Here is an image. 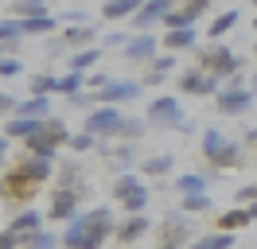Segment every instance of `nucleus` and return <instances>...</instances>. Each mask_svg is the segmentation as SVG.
Masks as SVG:
<instances>
[{"label": "nucleus", "mask_w": 257, "mask_h": 249, "mask_svg": "<svg viewBox=\"0 0 257 249\" xmlns=\"http://www.w3.org/2000/svg\"><path fill=\"white\" fill-rule=\"evenodd\" d=\"M82 129L94 133L97 140H101V137H121V129H125V113H121L117 105H97V109L86 113Z\"/></svg>", "instance_id": "6"}, {"label": "nucleus", "mask_w": 257, "mask_h": 249, "mask_svg": "<svg viewBox=\"0 0 257 249\" xmlns=\"http://www.w3.org/2000/svg\"><path fill=\"white\" fill-rule=\"evenodd\" d=\"M148 0H105V4H101V16H105V20H125V16L133 20Z\"/></svg>", "instance_id": "17"}, {"label": "nucleus", "mask_w": 257, "mask_h": 249, "mask_svg": "<svg viewBox=\"0 0 257 249\" xmlns=\"http://www.w3.org/2000/svg\"><path fill=\"white\" fill-rule=\"evenodd\" d=\"M24 35V28H20V20L12 16V20H0V43H12V39H20Z\"/></svg>", "instance_id": "36"}, {"label": "nucleus", "mask_w": 257, "mask_h": 249, "mask_svg": "<svg viewBox=\"0 0 257 249\" xmlns=\"http://www.w3.org/2000/svg\"><path fill=\"white\" fill-rule=\"evenodd\" d=\"M70 4H78V0H70Z\"/></svg>", "instance_id": "54"}, {"label": "nucleus", "mask_w": 257, "mask_h": 249, "mask_svg": "<svg viewBox=\"0 0 257 249\" xmlns=\"http://www.w3.org/2000/svg\"><path fill=\"white\" fill-rule=\"evenodd\" d=\"M94 35H97V28H90V24H82V28H66V47H78V51H86V47L94 43Z\"/></svg>", "instance_id": "24"}, {"label": "nucleus", "mask_w": 257, "mask_h": 249, "mask_svg": "<svg viewBox=\"0 0 257 249\" xmlns=\"http://www.w3.org/2000/svg\"><path fill=\"white\" fill-rule=\"evenodd\" d=\"M109 82H113V78H105V74H90V78H86V86H101V90H105Z\"/></svg>", "instance_id": "46"}, {"label": "nucleus", "mask_w": 257, "mask_h": 249, "mask_svg": "<svg viewBox=\"0 0 257 249\" xmlns=\"http://www.w3.org/2000/svg\"><path fill=\"white\" fill-rule=\"evenodd\" d=\"M121 206H125V214H141V210L148 206V187H141L137 195H128V199L121 202Z\"/></svg>", "instance_id": "35"}, {"label": "nucleus", "mask_w": 257, "mask_h": 249, "mask_svg": "<svg viewBox=\"0 0 257 249\" xmlns=\"http://www.w3.org/2000/svg\"><path fill=\"white\" fill-rule=\"evenodd\" d=\"M24 245H28V249H55V245H63V237L39 230V233H32V237H24Z\"/></svg>", "instance_id": "33"}, {"label": "nucleus", "mask_w": 257, "mask_h": 249, "mask_svg": "<svg viewBox=\"0 0 257 249\" xmlns=\"http://www.w3.org/2000/svg\"><path fill=\"white\" fill-rule=\"evenodd\" d=\"M109 230H117L109 206H97V210H86V214H78L70 226H66L63 245L66 249H101L105 237H109Z\"/></svg>", "instance_id": "1"}, {"label": "nucleus", "mask_w": 257, "mask_h": 249, "mask_svg": "<svg viewBox=\"0 0 257 249\" xmlns=\"http://www.w3.org/2000/svg\"><path fill=\"white\" fill-rule=\"evenodd\" d=\"M245 144H253V148H257V129H249V133H245Z\"/></svg>", "instance_id": "47"}, {"label": "nucleus", "mask_w": 257, "mask_h": 249, "mask_svg": "<svg viewBox=\"0 0 257 249\" xmlns=\"http://www.w3.org/2000/svg\"><path fill=\"white\" fill-rule=\"evenodd\" d=\"M253 28H257V20H253Z\"/></svg>", "instance_id": "55"}, {"label": "nucleus", "mask_w": 257, "mask_h": 249, "mask_svg": "<svg viewBox=\"0 0 257 249\" xmlns=\"http://www.w3.org/2000/svg\"><path fill=\"white\" fill-rule=\"evenodd\" d=\"M8 230L20 233V237H32V233L43 230V214H39V210H24V214L12 218V226H8Z\"/></svg>", "instance_id": "18"}, {"label": "nucleus", "mask_w": 257, "mask_h": 249, "mask_svg": "<svg viewBox=\"0 0 257 249\" xmlns=\"http://www.w3.org/2000/svg\"><path fill=\"white\" fill-rule=\"evenodd\" d=\"M16 117H32V121H47V117H51V97H28V101H20Z\"/></svg>", "instance_id": "21"}, {"label": "nucleus", "mask_w": 257, "mask_h": 249, "mask_svg": "<svg viewBox=\"0 0 257 249\" xmlns=\"http://www.w3.org/2000/svg\"><path fill=\"white\" fill-rule=\"evenodd\" d=\"M145 121L148 125H160V129H179V125H183V105H179L172 93L152 97L148 109H145Z\"/></svg>", "instance_id": "7"}, {"label": "nucleus", "mask_w": 257, "mask_h": 249, "mask_svg": "<svg viewBox=\"0 0 257 249\" xmlns=\"http://www.w3.org/2000/svg\"><path fill=\"white\" fill-rule=\"evenodd\" d=\"M94 144H97V137H94V133H86V129H82L78 137H70V152H90Z\"/></svg>", "instance_id": "37"}, {"label": "nucleus", "mask_w": 257, "mask_h": 249, "mask_svg": "<svg viewBox=\"0 0 257 249\" xmlns=\"http://www.w3.org/2000/svg\"><path fill=\"white\" fill-rule=\"evenodd\" d=\"M257 93L249 90V86H241V78H234V86H226L214 101H218V113H226V117H238V113H245V109L253 105Z\"/></svg>", "instance_id": "8"}, {"label": "nucleus", "mask_w": 257, "mask_h": 249, "mask_svg": "<svg viewBox=\"0 0 257 249\" xmlns=\"http://www.w3.org/2000/svg\"><path fill=\"white\" fill-rule=\"evenodd\" d=\"M70 105H78V109H97L90 93H74V97H70Z\"/></svg>", "instance_id": "44"}, {"label": "nucleus", "mask_w": 257, "mask_h": 249, "mask_svg": "<svg viewBox=\"0 0 257 249\" xmlns=\"http://www.w3.org/2000/svg\"><path fill=\"white\" fill-rule=\"evenodd\" d=\"M187 233H191V222H187L183 210H179V214H172L168 222H164V245L160 249H187V245H183Z\"/></svg>", "instance_id": "14"}, {"label": "nucleus", "mask_w": 257, "mask_h": 249, "mask_svg": "<svg viewBox=\"0 0 257 249\" xmlns=\"http://www.w3.org/2000/svg\"><path fill=\"white\" fill-rule=\"evenodd\" d=\"M234 24H238V8H230V12L214 16V24L207 28V35H210V39H222V35H226L230 28H234Z\"/></svg>", "instance_id": "27"}, {"label": "nucleus", "mask_w": 257, "mask_h": 249, "mask_svg": "<svg viewBox=\"0 0 257 249\" xmlns=\"http://www.w3.org/2000/svg\"><path fill=\"white\" fill-rule=\"evenodd\" d=\"M253 59H257V43H253Z\"/></svg>", "instance_id": "52"}, {"label": "nucleus", "mask_w": 257, "mask_h": 249, "mask_svg": "<svg viewBox=\"0 0 257 249\" xmlns=\"http://www.w3.org/2000/svg\"><path fill=\"white\" fill-rule=\"evenodd\" d=\"M47 179H51V160H43V156H28L16 171L4 179V191H8V195H32L35 183H47Z\"/></svg>", "instance_id": "3"}, {"label": "nucleus", "mask_w": 257, "mask_h": 249, "mask_svg": "<svg viewBox=\"0 0 257 249\" xmlns=\"http://www.w3.org/2000/svg\"><path fill=\"white\" fill-rule=\"evenodd\" d=\"M145 117H125V129H121V137H125V140H137V137H141V133H145Z\"/></svg>", "instance_id": "38"}, {"label": "nucleus", "mask_w": 257, "mask_h": 249, "mask_svg": "<svg viewBox=\"0 0 257 249\" xmlns=\"http://www.w3.org/2000/svg\"><path fill=\"white\" fill-rule=\"evenodd\" d=\"M218 86H222V78L207 74V70H187V74H179V90L191 93V97H207V93H214L218 97Z\"/></svg>", "instance_id": "10"}, {"label": "nucleus", "mask_w": 257, "mask_h": 249, "mask_svg": "<svg viewBox=\"0 0 257 249\" xmlns=\"http://www.w3.org/2000/svg\"><path fill=\"white\" fill-rule=\"evenodd\" d=\"M43 129V121H32V117H12L4 121V137H20V140H32L35 133Z\"/></svg>", "instance_id": "19"}, {"label": "nucleus", "mask_w": 257, "mask_h": 249, "mask_svg": "<svg viewBox=\"0 0 257 249\" xmlns=\"http://www.w3.org/2000/svg\"><path fill=\"white\" fill-rule=\"evenodd\" d=\"M59 144H70V133H66V125L59 121V117H47V121H43V129L28 140V152L51 160V156L59 152Z\"/></svg>", "instance_id": "4"}, {"label": "nucleus", "mask_w": 257, "mask_h": 249, "mask_svg": "<svg viewBox=\"0 0 257 249\" xmlns=\"http://www.w3.org/2000/svg\"><path fill=\"white\" fill-rule=\"evenodd\" d=\"M4 152H8V137H0V160H4Z\"/></svg>", "instance_id": "48"}, {"label": "nucleus", "mask_w": 257, "mask_h": 249, "mask_svg": "<svg viewBox=\"0 0 257 249\" xmlns=\"http://www.w3.org/2000/svg\"><path fill=\"white\" fill-rule=\"evenodd\" d=\"M97 59H101V55H97V47H86V51H74V59H70V70H74V74H90Z\"/></svg>", "instance_id": "26"}, {"label": "nucleus", "mask_w": 257, "mask_h": 249, "mask_svg": "<svg viewBox=\"0 0 257 249\" xmlns=\"http://www.w3.org/2000/svg\"><path fill=\"white\" fill-rule=\"evenodd\" d=\"M199 70L214 78H241V59L230 47H207V51H199Z\"/></svg>", "instance_id": "5"}, {"label": "nucleus", "mask_w": 257, "mask_h": 249, "mask_svg": "<svg viewBox=\"0 0 257 249\" xmlns=\"http://www.w3.org/2000/svg\"><path fill=\"white\" fill-rule=\"evenodd\" d=\"M12 16L16 20H35V16H51L47 0H12Z\"/></svg>", "instance_id": "23"}, {"label": "nucleus", "mask_w": 257, "mask_h": 249, "mask_svg": "<svg viewBox=\"0 0 257 249\" xmlns=\"http://www.w3.org/2000/svg\"><path fill=\"white\" fill-rule=\"evenodd\" d=\"M24 70V62L20 59H0V78H16Z\"/></svg>", "instance_id": "40"}, {"label": "nucleus", "mask_w": 257, "mask_h": 249, "mask_svg": "<svg viewBox=\"0 0 257 249\" xmlns=\"http://www.w3.org/2000/svg\"><path fill=\"white\" fill-rule=\"evenodd\" d=\"M141 187H145V183H141L137 175H128V171H125V175H117V179H113V199H117V202H125L128 195H137Z\"/></svg>", "instance_id": "25"}, {"label": "nucleus", "mask_w": 257, "mask_h": 249, "mask_svg": "<svg viewBox=\"0 0 257 249\" xmlns=\"http://www.w3.org/2000/svg\"><path fill=\"white\" fill-rule=\"evenodd\" d=\"M207 175H199V171H187V175H179L176 179V191L179 195H183V199H187V195H207Z\"/></svg>", "instance_id": "22"}, {"label": "nucleus", "mask_w": 257, "mask_h": 249, "mask_svg": "<svg viewBox=\"0 0 257 249\" xmlns=\"http://www.w3.org/2000/svg\"><path fill=\"white\" fill-rule=\"evenodd\" d=\"M20 245H24V237H20V233L0 230V249H20Z\"/></svg>", "instance_id": "42"}, {"label": "nucleus", "mask_w": 257, "mask_h": 249, "mask_svg": "<svg viewBox=\"0 0 257 249\" xmlns=\"http://www.w3.org/2000/svg\"><path fill=\"white\" fill-rule=\"evenodd\" d=\"M253 218H249V210L245 206H234V210H226V214H218V233H234V230H245Z\"/></svg>", "instance_id": "20"}, {"label": "nucleus", "mask_w": 257, "mask_h": 249, "mask_svg": "<svg viewBox=\"0 0 257 249\" xmlns=\"http://www.w3.org/2000/svg\"><path fill=\"white\" fill-rule=\"evenodd\" d=\"M51 218H66V222H74V218H78V191H70V187H55V195H51Z\"/></svg>", "instance_id": "13"}, {"label": "nucleus", "mask_w": 257, "mask_h": 249, "mask_svg": "<svg viewBox=\"0 0 257 249\" xmlns=\"http://www.w3.org/2000/svg\"><path fill=\"white\" fill-rule=\"evenodd\" d=\"M51 93H59V78L55 74H35L32 78V97H51Z\"/></svg>", "instance_id": "28"}, {"label": "nucleus", "mask_w": 257, "mask_h": 249, "mask_svg": "<svg viewBox=\"0 0 257 249\" xmlns=\"http://www.w3.org/2000/svg\"><path fill=\"white\" fill-rule=\"evenodd\" d=\"M245 210H249V218H253V222H257V202H249V206H245Z\"/></svg>", "instance_id": "49"}, {"label": "nucleus", "mask_w": 257, "mask_h": 249, "mask_svg": "<svg viewBox=\"0 0 257 249\" xmlns=\"http://www.w3.org/2000/svg\"><path fill=\"white\" fill-rule=\"evenodd\" d=\"M145 90V82H133V78H113L105 90H97V101L101 105H121V101H137Z\"/></svg>", "instance_id": "9"}, {"label": "nucleus", "mask_w": 257, "mask_h": 249, "mask_svg": "<svg viewBox=\"0 0 257 249\" xmlns=\"http://www.w3.org/2000/svg\"><path fill=\"white\" fill-rule=\"evenodd\" d=\"M172 164H176V156L164 152V156H148L141 168H145V175H164V171H172Z\"/></svg>", "instance_id": "29"}, {"label": "nucleus", "mask_w": 257, "mask_h": 249, "mask_svg": "<svg viewBox=\"0 0 257 249\" xmlns=\"http://www.w3.org/2000/svg\"><path fill=\"white\" fill-rule=\"evenodd\" d=\"M253 4H257V0H253Z\"/></svg>", "instance_id": "56"}, {"label": "nucleus", "mask_w": 257, "mask_h": 249, "mask_svg": "<svg viewBox=\"0 0 257 249\" xmlns=\"http://www.w3.org/2000/svg\"><path fill=\"white\" fill-rule=\"evenodd\" d=\"M113 156H117V164H121V168H133V164H137V148H133V144H121Z\"/></svg>", "instance_id": "39"}, {"label": "nucleus", "mask_w": 257, "mask_h": 249, "mask_svg": "<svg viewBox=\"0 0 257 249\" xmlns=\"http://www.w3.org/2000/svg\"><path fill=\"white\" fill-rule=\"evenodd\" d=\"M0 191H4V179H0Z\"/></svg>", "instance_id": "53"}, {"label": "nucleus", "mask_w": 257, "mask_h": 249, "mask_svg": "<svg viewBox=\"0 0 257 249\" xmlns=\"http://www.w3.org/2000/svg\"><path fill=\"white\" fill-rule=\"evenodd\" d=\"M249 202H257V187H253V183L238 191V202H234V206H249Z\"/></svg>", "instance_id": "43"}, {"label": "nucleus", "mask_w": 257, "mask_h": 249, "mask_svg": "<svg viewBox=\"0 0 257 249\" xmlns=\"http://www.w3.org/2000/svg\"><path fill=\"white\" fill-rule=\"evenodd\" d=\"M179 210H183V214H199V210H214V202H210V195H187V199L179 202Z\"/></svg>", "instance_id": "31"}, {"label": "nucleus", "mask_w": 257, "mask_h": 249, "mask_svg": "<svg viewBox=\"0 0 257 249\" xmlns=\"http://www.w3.org/2000/svg\"><path fill=\"white\" fill-rule=\"evenodd\" d=\"M82 86H86V74H74V70H70V74L59 78V93H66V97H74Z\"/></svg>", "instance_id": "34"}, {"label": "nucleus", "mask_w": 257, "mask_h": 249, "mask_svg": "<svg viewBox=\"0 0 257 249\" xmlns=\"http://www.w3.org/2000/svg\"><path fill=\"white\" fill-rule=\"evenodd\" d=\"M172 66H176V55H172V51H168V55H156V59H152V74H148V82L156 86V82H160Z\"/></svg>", "instance_id": "32"}, {"label": "nucleus", "mask_w": 257, "mask_h": 249, "mask_svg": "<svg viewBox=\"0 0 257 249\" xmlns=\"http://www.w3.org/2000/svg\"><path fill=\"white\" fill-rule=\"evenodd\" d=\"M168 16H172V0H148L145 8H141V12L133 16V28H137L141 35H145L148 28H156V24H164Z\"/></svg>", "instance_id": "11"}, {"label": "nucleus", "mask_w": 257, "mask_h": 249, "mask_svg": "<svg viewBox=\"0 0 257 249\" xmlns=\"http://www.w3.org/2000/svg\"><path fill=\"white\" fill-rule=\"evenodd\" d=\"M16 109H20V101L12 93H0V117H16Z\"/></svg>", "instance_id": "41"}, {"label": "nucleus", "mask_w": 257, "mask_h": 249, "mask_svg": "<svg viewBox=\"0 0 257 249\" xmlns=\"http://www.w3.org/2000/svg\"><path fill=\"white\" fill-rule=\"evenodd\" d=\"M160 55V39L152 35V31H145V35H133L125 43V59L128 62H152Z\"/></svg>", "instance_id": "12"}, {"label": "nucleus", "mask_w": 257, "mask_h": 249, "mask_svg": "<svg viewBox=\"0 0 257 249\" xmlns=\"http://www.w3.org/2000/svg\"><path fill=\"white\" fill-rule=\"evenodd\" d=\"M249 90H253V93H257V74H253V78H249Z\"/></svg>", "instance_id": "50"}, {"label": "nucleus", "mask_w": 257, "mask_h": 249, "mask_svg": "<svg viewBox=\"0 0 257 249\" xmlns=\"http://www.w3.org/2000/svg\"><path fill=\"white\" fill-rule=\"evenodd\" d=\"M148 226H152V222H148L145 214H128L113 233H117V241H121V245H133V241H141V237L148 233Z\"/></svg>", "instance_id": "15"}, {"label": "nucleus", "mask_w": 257, "mask_h": 249, "mask_svg": "<svg viewBox=\"0 0 257 249\" xmlns=\"http://www.w3.org/2000/svg\"><path fill=\"white\" fill-rule=\"evenodd\" d=\"M164 47L176 55V51H191L199 47V31L195 28H176V31H164Z\"/></svg>", "instance_id": "16"}, {"label": "nucleus", "mask_w": 257, "mask_h": 249, "mask_svg": "<svg viewBox=\"0 0 257 249\" xmlns=\"http://www.w3.org/2000/svg\"><path fill=\"white\" fill-rule=\"evenodd\" d=\"M230 245H234V233H207V237H199L187 249H230Z\"/></svg>", "instance_id": "30"}, {"label": "nucleus", "mask_w": 257, "mask_h": 249, "mask_svg": "<svg viewBox=\"0 0 257 249\" xmlns=\"http://www.w3.org/2000/svg\"><path fill=\"white\" fill-rule=\"evenodd\" d=\"M203 156H207V164H214L218 171H230V168H241V164H245V152L238 148V140L222 137L218 129H207V133H203Z\"/></svg>", "instance_id": "2"}, {"label": "nucleus", "mask_w": 257, "mask_h": 249, "mask_svg": "<svg viewBox=\"0 0 257 249\" xmlns=\"http://www.w3.org/2000/svg\"><path fill=\"white\" fill-rule=\"evenodd\" d=\"M0 59H4V43H0Z\"/></svg>", "instance_id": "51"}, {"label": "nucleus", "mask_w": 257, "mask_h": 249, "mask_svg": "<svg viewBox=\"0 0 257 249\" xmlns=\"http://www.w3.org/2000/svg\"><path fill=\"white\" fill-rule=\"evenodd\" d=\"M128 39H133V35H125V31H113V35L105 39V43H109V47H125Z\"/></svg>", "instance_id": "45"}]
</instances>
